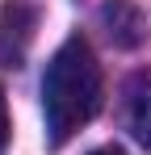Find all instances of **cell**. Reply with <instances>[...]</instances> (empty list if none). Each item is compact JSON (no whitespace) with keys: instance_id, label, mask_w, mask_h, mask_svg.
I'll use <instances>...</instances> for the list:
<instances>
[{"instance_id":"cell-1","label":"cell","mask_w":151,"mask_h":155,"mask_svg":"<svg viewBox=\"0 0 151 155\" xmlns=\"http://www.w3.org/2000/svg\"><path fill=\"white\" fill-rule=\"evenodd\" d=\"M101 109V63L88 38L72 34L50 54L42 76V113H46V138L50 147H63L80 126L92 122Z\"/></svg>"},{"instance_id":"cell-2","label":"cell","mask_w":151,"mask_h":155,"mask_svg":"<svg viewBox=\"0 0 151 155\" xmlns=\"http://www.w3.org/2000/svg\"><path fill=\"white\" fill-rule=\"evenodd\" d=\"M122 117L134 143L151 151V71H134L122 88Z\"/></svg>"},{"instance_id":"cell-3","label":"cell","mask_w":151,"mask_h":155,"mask_svg":"<svg viewBox=\"0 0 151 155\" xmlns=\"http://www.w3.org/2000/svg\"><path fill=\"white\" fill-rule=\"evenodd\" d=\"M101 21L109 29V38L118 46H134L143 38V13L130 4V0H105L101 4Z\"/></svg>"},{"instance_id":"cell-4","label":"cell","mask_w":151,"mask_h":155,"mask_svg":"<svg viewBox=\"0 0 151 155\" xmlns=\"http://www.w3.org/2000/svg\"><path fill=\"white\" fill-rule=\"evenodd\" d=\"M8 147V105H4V92H0V155Z\"/></svg>"},{"instance_id":"cell-5","label":"cell","mask_w":151,"mask_h":155,"mask_svg":"<svg viewBox=\"0 0 151 155\" xmlns=\"http://www.w3.org/2000/svg\"><path fill=\"white\" fill-rule=\"evenodd\" d=\"M88 155H122V147H97V151H88Z\"/></svg>"}]
</instances>
